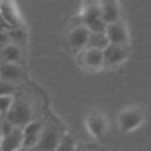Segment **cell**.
Returning <instances> with one entry per match:
<instances>
[{"label":"cell","mask_w":151,"mask_h":151,"mask_svg":"<svg viewBox=\"0 0 151 151\" xmlns=\"http://www.w3.org/2000/svg\"><path fill=\"white\" fill-rule=\"evenodd\" d=\"M44 127V122L41 121H30L23 127V145L21 150H30L35 148V145L38 144V139L41 136Z\"/></svg>","instance_id":"cell-7"},{"label":"cell","mask_w":151,"mask_h":151,"mask_svg":"<svg viewBox=\"0 0 151 151\" xmlns=\"http://www.w3.org/2000/svg\"><path fill=\"white\" fill-rule=\"evenodd\" d=\"M23 145V127H14L9 134H5L0 141V150L3 151H17Z\"/></svg>","instance_id":"cell-13"},{"label":"cell","mask_w":151,"mask_h":151,"mask_svg":"<svg viewBox=\"0 0 151 151\" xmlns=\"http://www.w3.org/2000/svg\"><path fill=\"white\" fill-rule=\"evenodd\" d=\"M104 33L107 36L109 42H112V44L129 45V40H130L129 29H127V26H125V23L121 21V20L107 23L106 27H104Z\"/></svg>","instance_id":"cell-5"},{"label":"cell","mask_w":151,"mask_h":151,"mask_svg":"<svg viewBox=\"0 0 151 151\" xmlns=\"http://www.w3.org/2000/svg\"><path fill=\"white\" fill-rule=\"evenodd\" d=\"M0 59L9 60V62H17V64H21V60H23L21 47L17 45V44H14V42H9L8 45H5L2 50H0Z\"/></svg>","instance_id":"cell-15"},{"label":"cell","mask_w":151,"mask_h":151,"mask_svg":"<svg viewBox=\"0 0 151 151\" xmlns=\"http://www.w3.org/2000/svg\"><path fill=\"white\" fill-rule=\"evenodd\" d=\"M144 122V112L141 107H127L118 113V127L124 133L134 132Z\"/></svg>","instance_id":"cell-2"},{"label":"cell","mask_w":151,"mask_h":151,"mask_svg":"<svg viewBox=\"0 0 151 151\" xmlns=\"http://www.w3.org/2000/svg\"><path fill=\"white\" fill-rule=\"evenodd\" d=\"M0 17L5 20V23L11 27H17L21 26V20H20V14L15 8V5L11 0H3L0 3Z\"/></svg>","instance_id":"cell-12"},{"label":"cell","mask_w":151,"mask_h":151,"mask_svg":"<svg viewBox=\"0 0 151 151\" xmlns=\"http://www.w3.org/2000/svg\"><path fill=\"white\" fill-rule=\"evenodd\" d=\"M60 137H62V133L55 124L44 125L41 136H40V139H38V144L35 145V148H38V150H56L58 145H59Z\"/></svg>","instance_id":"cell-6"},{"label":"cell","mask_w":151,"mask_h":151,"mask_svg":"<svg viewBox=\"0 0 151 151\" xmlns=\"http://www.w3.org/2000/svg\"><path fill=\"white\" fill-rule=\"evenodd\" d=\"M107 44H109V40H107L104 30L103 32H89V38H88L86 47H92V48L103 50Z\"/></svg>","instance_id":"cell-16"},{"label":"cell","mask_w":151,"mask_h":151,"mask_svg":"<svg viewBox=\"0 0 151 151\" xmlns=\"http://www.w3.org/2000/svg\"><path fill=\"white\" fill-rule=\"evenodd\" d=\"M86 129L89 132V134L94 136L95 139H103V136L106 134V130H107L106 116L100 112L89 113L86 118Z\"/></svg>","instance_id":"cell-8"},{"label":"cell","mask_w":151,"mask_h":151,"mask_svg":"<svg viewBox=\"0 0 151 151\" xmlns=\"http://www.w3.org/2000/svg\"><path fill=\"white\" fill-rule=\"evenodd\" d=\"M129 59V47L122 44L109 42L103 48V64L104 67H118Z\"/></svg>","instance_id":"cell-4"},{"label":"cell","mask_w":151,"mask_h":151,"mask_svg":"<svg viewBox=\"0 0 151 151\" xmlns=\"http://www.w3.org/2000/svg\"><path fill=\"white\" fill-rule=\"evenodd\" d=\"M9 42H11V40H9L8 30H0V50H2L5 45H8Z\"/></svg>","instance_id":"cell-22"},{"label":"cell","mask_w":151,"mask_h":151,"mask_svg":"<svg viewBox=\"0 0 151 151\" xmlns=\"http://www.w3.org/2000/svg\"><path fill=\"white\" fill-rule=\"evenodd\" d=\"M8 29H9V26L5 23V20L0 17V30H8Z\"/></svg>","instance_id":"cell-23"},{"label":"cell","mask_w":151,"mask_h":151,"mask_svg":"<svg viewBox=\"0 0 151 151\" xmlns=\"http://www.w3.org/2000/svg\"><path fill=\"white\" fill-rule=\"evenodd\" d=\"M17 91L15 83H11L8 80L0 79V95H14Z\"/></svg>","instance_id":"cell-20"},{"label":"cell","mask_w":151,"mask_h":151,"mask_svg":"<svg viewBox=\"0 0 151 151\" xmlns=\"http://www.w3.org/2000/svg\"><path fill=\"white\" fill-rule=\"evenodd\" d=\"M2 137H3V134H2V130H0V141H2Z\"/></svg>","instance_id":"cell-24"},{"label":"cell","mask_w":151,"mask_h":151,"mask_svg":"<svg viewBox=\"0 0 151 151\" xmlns=\"http://www.w3.org/2000/svg\"><path fill=\"white\" fill-rule=\"evenodd\" d=\"M2 2H3V0H0V3H2Z\"/></svg>","instance_id":"cell-25"},{"label":"cell","mask_w":151,"mask_h":151,"mask_svg":"<svg viewBox=\"0 0 151 151\" xmlns=\"http://www.w3.org/2000/svg\"><path fill=\"white\" fill-rule=\"evenodd\" d=\"M23 77H24V71L20 64L0 59V79L8 80L11 83H17L21 82Z\"/></svg>","instance_id":"cell-9"},{"label":"cell","mask_w":151,"mask_h":151,"mask_svg":"<svg viewBox=\"0 0 151 151\" xmlns=\"http://www.w3.org/2000/svg\"><path fill=\"white\" fill-rule=\"evenodd\" d=\"M8 35H9V40L11 42H14L17 45H23L27 40V35H26V30H24L21 26H17V27H11L8 29Z\"/></svg>","instance_id":"cell-17"},{"label":"cell","mask_w":151,"mask_h":151,"mask_svg":"<svg viewBox=\"0 0 151 151\" xmlns=\"http://www.w3.org/2000/svg\"><path fill=\"white\" fill-rule=\"evenodd\" d=\"M88 38H89V29L85 24H80V26H76L74 29H71V32L68 33V44L71 48L80 52L82 48L86 47Z\"/></svg>","instance_id":"cell-11"},{"label":"cell","mask_w":151,"mask_h":151,"mask_svg":"<svg viewBox=\"0 0 151 151\" xmlns=\"http://www.w3.org/2000/svg\"><path fill=\"white\" fill-rule=\"evenodd\" d=\"M74 145H76V142L73 141V137H71V136H68V134H62L60 141H59V145H58L56 150H59V151H71V150L76 148Z\"/></svg>","instance_id":"cell-18"},{"label":"cell","mask_w":151,"mask_h":151,"mask_svg":"<svg viewBox=\"0 0 151 151\" xmlns=\"http://www.w3.org/2000/svg\"><path fill=\"white\" fill-rule=\"evenodd\" d=\"M82 52V64L88 70H100L104 67L103 64V50L92 48V47H85L80 50Z\"/></svg>","instance_id":"cell-10"},{"label":"cell","mask_w":151,"mask_h":151,"mask_svg":"<svg viewBox=\"0 0 151 151\" xmlns=\"http://www.w3.org/2000/svg\"><path fill=\"white\" fill-rule=\"evenodd\" d=\"M15 127H24L27 122L32 121L33 118V110H32V106L24 101V100H14L11 109L6 112L5 115Z\"/></svg>","instance_id":"cell-1"},{"label":"cell","mask_w":151,"mask_h":151,"mask_svg":"<svg viewBox=\"0 0 151 151\" xmlns=\"http://www.w3.org/2000/svg\"><path fill=\"white\" fill-rule=\"evenodd\" d=\"M14 95H0V115H6V112L11 109L14 103Z\"/></svg>","instance_id":"cell-19"},{"label":"cell","mask_w":151,"mask_h":151,"mask_svg":"<svg viewBox=\"0 0 151 151\" xmlns=\"http://www.w3.org/2000/svg\"><path fill=\"white\" fill-rule=\"evenodd\" d=\"M14 127H15V125L3 115V119H0V130H2V134H3V136H5V134H9L12 130H14Z\"/></svg>","instance_id":"cell-21"},{"label":"cell","mask_w":151,"mask_h":151,"mask_svg":"<svg viewBox=\"0 0 151 151\" xmlns=\"http://www.w3.org/2000/svg\"><path fill=\"white\" fill-rule=\"evenodd\" d=\"M82 24L89 29V32H103L106 27V23L101 18V11H100V5L98 3H88L82 14Z\"/></svg>","instance_id":"cell-3"},{"label":"cell","mask_w":151,"mask_h":151,"mask_svg":"<svg viewBox=\"0 0 151 151\" xmlns=\"http://www.w3.org/2000/svg\"><path fill=\"white\" fill-rule=\"evenodd\" d=\"M100 11H101V18L106 24L119 20V6L116 0H101Z\"/></svg>","instance_id":"cell-14"}]
</instances>
